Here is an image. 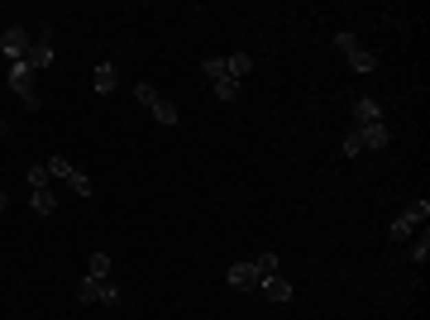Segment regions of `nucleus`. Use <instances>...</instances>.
<instances>
[{"instance_id": "9b49d317", "label": "nucleus", "mask_w": 430, "mask_h": 320, "mask_svg": "<svg viewBox=\"0 0 430 320\" xmlns=\"http://www.w3.org/2000/svg\"><path fill=\"white\" fill-rule=\"evenodd\" d=\"M91 87H96V96H110V91H115V62H101V67H96Z\"/></svg>"}, {"instance_id": "f8f14e48", "label": "nucleus", "mask_w": 430, "mask_h": 320, "mask_svg": "<svg viewBox=\"0 0 430 320\" xmlns=\"http://www.w3.org/2000/svg\"><path fill=\"white\" fill-rule=\"evenodd\" d=\"M110 268H115V263H110V253H91V258H87V277H96V282H106Z\"/></svg>"}, {"instance_id": "aec40b11", "label": "nucleus", "mask_w": 430, "mask_h": 320, "mask_svg": "<svg viewBox=\"0 0 430 320\" xmlns=\"http://www.w3.org/2000/svg\"><path fill=\"white\" fill-rule=\"evenodd\" d=\"M402 215H407L411 225H426V220H430V201H411V206H407Z\"/></svg>"}, {"instance_id": "b1692460", "label": "nucleus", "mask_w": 430, "mask_h": 320, "mask_svg": "<svg viewBox=\"0 0 430 320\" xmlns=\"http://www.w3.org/2000/svg\"><path fill=\"white\" fill-rule=\"evenodd\" d=\"M134 96H139V106H153V101H158V91H153V82H139V87H134Z\"/></svg>"}, {"instance_id": "4be33fe9", "label": "nucleus", "mask_w": 430, "mask_h": 320, "mask_svg": "<svg viewBox=\"0 0 430 320\" xmlns=\"http://www.w3.org/2000/svg\"><path fill=\"white\" fill-rule=\"evenodd\" d=\"M363 144H359V129H344V158H359Z\"/></svg>"}, {"instance_id": "ddd939ff", "label": "nucleus", "mask_w": 430, "mask_h": 320, "mask_svg": "<svg viewBox=\"0 0 430 320\" xmlns=\"http://www.w3.org/2000/svg\"><path fill=\"white\" fill-rule=\"evenodd\" d=\"M349 67H354V72H373V67H378V53H368V48L359 43V48L349 53Z\"/></svg>"}, {"instance_id": "39448f33", "label": "nucleus", "mask_w": 430, "mask_h": 320, "mask_svg": "<svg viewBox=\"0 0 430 320\" xmlns=\"http://www.w3.org/2000/svg\"><path fill=\"white\" fill-rule=\"evenodd\" d=\"M53 58H58L53 43H34V48L24 53V67H29V72H43V67H53Z\"/></svg>"}, {"instance_id": "412c9836", "label": "nucleus", "mask_w": 430, "mask_h": 320, "mask_svg": "<svg viewBox=\"0 0 430 320\" xmlns=\"http://www.w3.org/2000/svg\"><path fill=\"white\" fill-rule=\"evenodd\" d=\"M201 72H206L211 82H220V77H229V72H225V58H206V62H201Z\"/></svg>"}, {"instance_id": "cd10ccee", "label": "nucleus", "mask_w": 430, "mask_h": 320, "mask_svg": "<svg viewBox=\"0 0 430 320\" xmlns=\"http://www.w3.org/2000/svg\"><path fill=\"white\" fill-rule=\"evenodd\" d=\"M5 211H10V196H5V192H0V215H5Z\"/></svg>"}, {"instance_id": "0eeeda50", "label": "nucleus", "mask_w": 430, "mask_h": 320, "mask_svg": "<svg viewBox=\"0 0 430 320\" xmlns=\"http://www.w3.org/2000/svg\"><path fill=\"white\" fill-rule=\"evenodd\" d=\"M387 139H392L387 124H363V129H359V144H363V148H387Z\"/></svg>"}, {"instance_id": "f3484780", "label": "nucleus", "mask_w": 430, "mask_h": 320, "mask_svg": "<svg viewBox=\"0 0 430 320\" xmlns=\"http://www.w3.org/2000/svg\"><path fill=\"white\" fill-rule=\"evenodd\" d=\"M67 192H72V196H91V192H96V182H91L87 172H72V177H67Z\"/></svg>"}, {"instance_id": "a211bd4d", "label": "nucleus", "mask_w": 430, "mask_h": 320, "mask_svg": "<svg viewBox=\"0 0 430 320\" xmlns=\"http://www.w3.org/2000/svg\"><path fill=\"white\" fill-rule=\"evenodd\" d=\"M24 182H29V192H38V187H48L53 177H48V168H43V163H34V168L24 172Z\"/></svg>"}, {"instance_id": "20e7f679", "label": "nucleus", "mask_w": 430, "mask_h": 320, "mask_svg": "<svg viewBox=\"0 0 430 320\" xmlns=\"http://www.w3.org/2000/svg\"><path fill=\"white\" fill-rule=\"evenodd\" d=\"M363 124H383V106L373 96H359L354 101V129H363Z\"/></svg>"}, {"instance_id": "1a4fd4ad", "label": "nucleus", "mask_w": 430, "mask_h": 320, "mask_svg": "<svg viewBox=\"0 0 430 320\" xmlns=\"http://www.w3.org/2000/svg\"><path fill=\"white\" fill-rule=\"evenodd\" d=\"M225 72H229L234 82L249 77V72H253V53H229V58H225Z\"/></svg>"}, {"instance_id": "4468645a", "label": "nucleus", "mask_w": 430, "mask_h": 320, "mask_svg": "<svg viewBox=\"0 0 430 320\" xmlns=\"http://www.w3.org/2000/svg\"><path fill=\"white\" fill-rule=\"evenodd\" d=\"M148 110H153V119H158V124H168V129L177 124V106H172V101H163V96H158Z\"/></svg>"}, {"instance_id": "dca6fc26", "label": "nucleus", "mask_w": 430, "mask_h": 320, "mask_svg": "<svg viewBox=\"0 0 430 320\" xmlns=\"http://www.w3.org/2000/svg\"><path fill=\"white\" fill-rule=\"evenodd\" d=\"M211 96L215 101H234L239 96V82L234 77H220V82H211Z\"/></svg>"}, {"instance_id": "9d476101", "label": "nucleus", "mask_w": 430, "mask_h": 320, "mask_svg": "<svg viewBox=\"0 0 430 320\" xmlns=\"http://www.w3.org/2000/svg\"><path fill=\"white\" fill-rule=\"evenodd\" d=\"M101 287H106V282L82 277V282H77V301H82V306H96V301H101Z\"/></svg>"}, {"instance_id": "393cba45", "label": "nucleus", "mask_w": 430, "mask_h": 320, "mask_svg": "<svg viewBox=\"0 0 430 320\" xmlns=\"http://www.w3.org/2000/svg\"><path fill=\"white\" fill-rule=\"evenodd\" d=\"M253 263H258V273H263V277H273V273H278V253H258Z\"/></svg>"}, {"instance_id": "7ed1b4c3", "label": "nucleus", "mask_w": 430, "mask_h": 320, "mask_svg": "<svg viewBox=\"0 0 430 320\" xmlns=\"http://www.w3.org/2000/svg\"><path fill=\"white\" fill-rule=\"evenodd\" d=\"M225 282H229L234 292H253V287L263 282V273H258V263L249 258V263H229V273H225Z\"/></svg>"}, {"instance_id": "2eb2a0df", "label": "nucleus", "mask_w": 430, "mask_h": 320, "mask_svg": "<svg viewBox=\"0 0 430 320\" xmlns=\"http://www.w3.org/2000/svg\"><path fill=\"white\" fill-rule=\"evenodd\" d=\"M411 234H416V225H411V220H407V215H397V220H392V225H387V239H397V244H407V239H411Z\"/></svg>"}, {"instance_id": "c85d7f7f", "label": "nucleus", "mask_w": 430, "mask_h": 320, "mask_svg": "<svg viewBox=\"0 0 430 320\" xmlns=\"http://www.w3.org/2000/svg\"><path fill=\"white\" fill-rule=\"evenodd\" d=\"M0 134H5V115H0Z\"/></svg>"}, {"instance_id": "5701e85b", "label": "nucleus", "mask_w": 430, "mask_h": 320, "mask_svg": "<svg viewBox=\"0 0 430 320\" xmlns=\"http://www.w3.org/2000/svg\"><path fill=\"white\" fill-rule=\"evenodd\" d=\"M411 258H416V263H426V258H430V239H426V229H421V239H411Z\"/></svg>"}, {"instance_id": "f257e3e1", "label": "nucleus", "mask_w": 430, "mask_h": 320, "mask_svg": "<svg viewBox=\"0 0 430 320\" xmlns=\"http://www.w3.org/2000/svg\"><path fill=\"white\" fill-rule=\"evenodd\" d=\"M10 91H19L24 110H38V106H43V96L34 91V72H29L24 62H10Z\"/></svg>"}, {"instance_id": "6ab92c4d", "label": "nucleus", "mask_w": 430, "mask_h": 320, "mask_svg": "<svg viewBox=\"0 0 430 320\" xmlns=\"http://www.w3.org/2000/svg\"><path fill=\"white\" fill-rule=\"evenodd\" d=\"M43 168H48V177H63V182H67V177H72V172H77V168H72V163H67V158H48V163H43Z\"/></svg>"}, {"instance_id": "bb28decb", "label": "nucleus", "mask_w": 430, "mask_h": 320, "mask_svg": "<svg viewBox=\"0 0 430 320\" xmlns=\"http://www.w3.org/2000/svg\"><path fill=\"white\" fill-rule=\"evenodd\" d=\"M101 306H120V287H115V282L101 287Z\"/></svg>"}, {"instance_id": "423d86ee", "label": "nucleus", "mask_w": 430, "mask_h": 320, "mask_svg": "<svg viewBox=\"0 0 430 320\" xmlns=\"http://www.w3.org/2000/svg\"><path fill=\"white\" fill-rule=\"evenodd\" d=\"M258 287H263V292H268V301H278V306H282V301H292V282H287V277H278V273H273V277H263Z\"/></svg>"}, {"instance_id": "f03ea898", "label": "nucleus", "mask_w": 430, "mask_h": 320, "mask_svg": "<svg viewBox=\"0 0 430 320\" xmlns=\"http://www.w3.org/2000/svg\"><path fill=\"white\" fill-rule=\"evenodd\" d=\"M34 48V38H29V29H19V24H10L5 34H0V53L10 58V62H24V53Z\"/></svg>"}, {"instance_id": "6e6552de", "label": "nucleus", "mask_w": 430, "mask_h": 320, "mask_svg": "<svg viewBox=\"0 0 430 320\" xmlns=\"http://www.w3.org/2000/svg\"><path fill=\"white\" fill-rule=\"evenodd\" d=\"M29 206H34V215H53V211H58V196H53V187H38V192H29Z\"/></svg>"}, {"instance_id": "a878e982", "label": "nucleus", "mask_w": 430, "mask_h": 320, "mask_svg": "<svg viewBox=\"0 0 430 320\" xmlns=\"http://www.w3.org/2000/svg\"><path fill=\"white\" fill-rule=\"evenodd\" d=\"M335 48H339V53H344V58H349V53H354V48H359V38H354V34H335Z\"/></svg>"}]
</instances>
